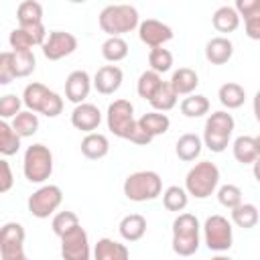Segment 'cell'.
Wrapping results in <instances>:
<instances>
[{
	"instance_id": "47",
	"label": "cell",
	"mask_w": 260,
	"mask_h": 260,
	"mask_svg": "<svg viewBox=\"0 0 260 260\" xmlns=\"http://www.w3.org/2000/svg\"><path fill=\"white\" fill-rule=\"evenodd\" d=\"M152 138H154V136H152V134H148V132H146V130L136 122L134 130L130 132V136H128L126 140H130L132 144H138V146H146V144H150V142H152Z\"/></svg>"
},
{
	"instance_id": "4",
	"label": "cell",
	"mask_w": 260,
	"mask_h": 260,
	"mask_svg": "<svg viewBox=\"0 0 260 260\" xmlns=\"http://www.w3.org/2000/svg\"><path fill=\"white\" fill-rule=\"evenodd\" d=\"M124 195L134 203L152 201L162 195V179L156 171H136L124 181Z\"/></svg>"
},
{
	"instance_id": "2",
	"label": "cell",
	"mask_w": 260,
	"mask_h": 260,
	"mask_svg": "<svg viewBox=\"0 0 260 260\" xmlns=\"http://www.w3.org/2000/svg\"><path fill=\"white\" fill-rule=\"evenodd\" d=\"M201 244V223L193 213H179L173 221V252L193 256Z\"/></svg>"
},
{
	"instance_id": "25",
	"label": "cell",
	"mask_w": 260,
	"mask_h": 260,
	"mask_svg": "<svg viewBox=\"0 0 260 260\" xmlns=\"http://www.w3.org/2000/svg\"><path fill=\"white\" fill-rule=\"evenodd\" d=\"M138 124H140L148 134H152L154 138L167 134L169 128H171V120H169V116L162 114V112H158V110H152V112L140 116V118H138Z\"/></svg>"
},
{
	"instance_id": "7",
	"label": "cell",
	"mask_w": 260,
	"mask_h": 260,
	"mask_svg": "<svg viewBox=\"0 0 260 260\" xmlns=\"http://www.w3.org/2000/svg\"><path fill=\"white\" fill-rule=\"evenodd\" d=\"M61 203H63V191L59 185H43L26 201L30 215L37 219H47V217L55 215V211L61 207Z\"/></svg>"
},
{
	"instance_id": "44",
	"label": "cell",
	"mask_w": 260,
	"mask_h": 260,
	"mask_svg": "<svg viewBox=\"0 0 260 260\" xmlns=\"http://www.w3.org/2000/svg\"><path fill=\"white\" fill-rule=\"evenodd\" d=\"M61 112H63V98L57 91H49V95L45 98L43 108H41L39 114H43L47 118H57Z\"/></svg>"
},
{
	"instance_id": "22",
	"label": "cell",
	"mask_w": 260,
	"mask_h": 260,
	"mask_svg": "<svg viewBox=\"0 0 260 260\" xmlns=\"http://www.w3.org/2000/svg\"><path fill=\"white\" fill-rule=\"evenodd\" d=\"M203 146H205V144H203V138H199L197 134L187 132V134H183V136L177 140L175 152H177V156H179L181 160L191 162V160H195V158L201 154Z\"/></svg>"
},
{
	"instance_id": "35",
	"label": "cell",
	"mask_w": 260,
	"mask_h": 260,
	"mask_svg": "<svg viewBox=\"0 0 260 260\" xmlns=\"http://www.w3.org/2000/svg\"><path fill=\"white\" fill-rule=\"evenodd\" d=\"M18 24H37L43 22V6L37 0H22L16 8Z\"/></svg>"
},
{
	"instance_id": "37",
	"label": "cell",
	"mask_w": 260,
	"mask_h": 260,
	"mask_svg": "<svg viewBox=\"0 0 260 260\" xmlns=\"http://www.w3.org/2000/svg\"><path fill=\"white\" fill-rule=\"evenodd\" d=\"M77 225H81L77 213L67 211V209H65V211H57V213L53 215V219H51V230H53V234H55L57 238L65 236L67 232L75 230Z\"/></svg>"
},
{
	"instance_id": "8",
	"label": "cell",
	"mask_w": 260,
	"mask_h": 260,
	"mask_svg": "<svg viewBox=\"0 0 260 260\" xmlns=\"http://www.w3.org/2000/svg\"><path fill=\"white\" fill-rule=\"evenodd\" d=\"M106 122H108V130L118 136V138H128L130 132L136 126V118H134V106L128 100H114L108 106V114H106Z\"/></svg>"
},
{
	"instance_id": "3",
	"label": "cell",
	"mask_w": 260,
	"mask_h": 260,
	"mask_svg": "<svg viewBox=\"0 0 260 260\" xmlns=\"http://www.w3.org/2000/svg\"><path fill=\"white\" fill-rule=\"evenodd\" d=\"M219 169L211 160L195 162L185 175V189L195 199H207L217 191Z\"/></svg>"
},
{
	"instance_id": "16",
	"label": "cell",
	"mask_w": 260,
	"mask_h": 260,
	"mask_svg": "<svg viewBox=\"0 0 260 260\" xmlns=\"http://www.w3.org/2000/svg\"><path fill=\"white\" fill-rule=\"evenodd\" d=\"M234 55V43L228 37H213L205 45V59L211 65H223Z\"/></svg>"
},
{
	"instance_id": "10",
	"label": "cell",
	"mask_w": 260,
	"mask_h": 260,
	"mask_svg": "<svg viewBox=\"0 0 260 260\" xmlns=\"http://www.w3.org/2000/svg\"><path fill=\"white\" fill-rule=\"evenodd\" d=\"M59 240H61V256L65 260H89V256L93 254L89 248L87 232L81 225L67 232Z\"/></svg>"
},
{
	"instance_id": "13",
	"label": "cell",
	"mask_w": 260,
	"mask_h": 260,
	"mask_svg": "<svg viewBox=\"0 0 260 260\" xmlns=\"http://www.w3.org/2000/svg\"><path fill=\"white\" fill-rule=\"evenodd\" d=\"M100 124H102V112L95 104H89V102L75 104V108L71 112V126L73 128L87 134V132L98 130Z\"/></svg>"
},
{
	"instance_id": "33",
	"label": "cell",
	"mask_w": 260,
	"mask_h": 260,
	"mask_svg": "<svg viewBox=\"0 0 260 260\" xmlns=\"http://www.w3.org/2000/svg\"><path fill=\"white\" fill-rule=\"evenodd\" d=\"M102 57L110 63H118L128 57V43L122 37H108L102 43Z\"/></svg>"
},
{
	"instance_id": "31",
	"label": "cell",
	"mask_w": 260,
	"mask_h": 260,
	"mask_svg": "<svg viewBox=\"0 0 260 260\" xmlns=\"http://www.w3.org/2000/svg\"><path fill=\"white\" fill-rule=\"evenodd\" d=\"M189 203V193L185 187H179V185H171L162 191V205L167 211H183Z\"/></svg>"
},
{
	"instance_id": "49",
	"label": "cell",
	"mask_w": 260,
	"mask_h": 260,
	"mask_svg": "<svg viewBox=\"0 0 260 260\" xmlns=\"http://www.w3.org/2000/svg\"><path fill=\"white\" fill-rule=\"evenodd\" d=\"M242 18H246L248 14L256 12L260 8V0H236V6H234Z\"/></svg>"
},
{
	"instance_id": "14",
	"label": "cell",
	"mask_w": 260,
	"mask_h": 260,
	"mask_svg": "<svg viewBox=\"0 0 260 260\" xmlns=\"http://www.w3.org/2000/svg\"><path fill=\"white\" fill-rule=\"evenodd\" d=\"M91 85H93V79L89 77V73L83 69H75L65 79V98L71 104H81L89 95Z\"/></svg>"
},
{
	"instance_id": "1",
	"label": "cell",
	"mask_w": 260,
	"mask_h": 260,
	"mask_svg": "<svg viewBox=\"0 0 260 260\" xmlns=\"http://www.w3.org/2000/svg\"><path fill=\"white\" fill-rule=\"evenodd\" d=\"M100 28L108 37H122L126 32H132L140 24V14L130 4H110L102 8L98 16Z\"/></svg>"
},
{
	"instance_id": "5",
	"label": "cell",
	"mask_w": 260,
	"mask_h": 260,
	"mask_svg": "<svg viewBox=\"0 0 260 260\" xmlns=\"http://www.w3.org/2000/svg\"><path fill=\"white\" fill-rule=\"evenodd\" d=\"M22 173H24V179L28 183H45L51 175H53V152L49 146L37 142V144H30L26 150H24V156H22Z\"/></svg>"
},
{
	"instance_id": "28",
	"label": "cell",
	"mask_w": 260,
	"mask_h": 260,
	"mask_svg": "<svg viewBox=\"0 0 260 260\" xmlns=\"http://www.w3.org/2000/svg\"><path fill=\"white\" fill-rule=\"evenodd\" d=\"M177 100H179V93L175 91L171 81H162L160 87L156 89V93L148 100V104L158 112H169V110H173L177 106Z\"/></svg>"
},
{
	"instance_id": "19",
	"label": "cell",
	"mask_w": 260,
	"mask_h": 260,
	"mask_svg": "<svg viewBox=\"0 0 260 260\" xmlns=\"http://www.w3.org/2000/svg\"><path fill=\"white\" fill-rule=\"evenodd\" d=\"M130 256V250L126 244H120L110 238H100L93 246V258L95 260H126Z\"/></svg>"
},
{
	"instance_id": "40",
	"label": "cell",
	"mask_w": 260,
	"mask_h": 260,
	"mask_svg": "<svg viewBox=\"0 0 260 260\" xmlns=\"http://www.w3.org/2000/svg\"><path fill=\"white\" fill-rule=\"evenodd\" d=\"M8 43H10V49L12 51H26V49H32L37 45L35 37L24 26H20V24L16 28H12V32L8 37Z\"/></svg>"
},
{
	"instance_id": "45",
	"label": "cell",
	"mask_w": 260,
	"mask_h": 260,
	"mask_svg": "<svg viewBox=\"0 0 260 260\" xmlns=\"http://www.w3.org/2000/svg\"><path fill=\"white\" fill-rule=\"evenodd\" d=\"M232 136H223V134H211V132H203V144L211 150V152H223L230 144Z\"/></svg>"
},
{
	"instance_id": "6",
	"label": "cell",
	"mask_w": 260,
	"mask_h": 260,
	"mask_svg": "<svg viewBox=\"0 0 260 260\" xmlns=\"http://www.w3.org/2000/svg\"><path fill=\"white\" fill-rule=\"evenodd\" d=\"M203 242L211 252H225L234 244L232 221L223 215H209L203 223Z\"/></svg>"
},
{
	"instance_id": "24",
	"label": "cell",
	"mask_w": 260,
	"mask_h": 260,
	"mask_svg": "<svg viewBox=\"0 0 260 260\" xmlns=\"http://www.w3.org/2000/svg\"><path fill=\"white\" fill-rule=\"evenodd\" d=\"M232 152L240 165H252L258 158L256 138L254 136H238L232 144Z\"/></svg>"
},
{
	"instance_id": "46",
	"label": "cell",
	"mask_w": 260,
	"mask_h": 260,
	"mask_svg": "<svg viewBox=\"0 0 260 260\" xmlns=\"http://www.w3.org/2000/svg\"><path fill=\"white\" fill-rule=\"evenodd\" d=\"M244 28H246L248 39H252V41H260V8L244 18Z\"/></svg>"
},
{
	"instance_id": "38",
	"label": "cell",
	"mask_w": 260,
	"mask_h": 260,
	"mask_svg": "<svg viewBox=\"0 0 260 260\" xmlns=\"http://www.w3.org/2000/svg\"><path fill=\"white\" fill-rule=\"evenodd\" d=\"M148 65L156 73H167L173 67V53L162 47H152L148 53Z\"/></svg>"
},
{
	"instance_id": "53",
	"label": "cell",
	"mask_w": 260,
	"mask_h": 260,
	"mask_svg": "<svg viewBox=\"0 0 260 260\" xmlns=\"http://www.w3.org/2000/svg\"><path fill=\"white\" fill-rule=\"evenodd\" d=\"M71 4H83V2H87V0H69Z\"/></svg>"
},
{
	"instance_id": "39",
	"label": "cell",
	"mask_w": 260,
	"mask_h": 260,
	"mask_svg": "<svg viewBox=\"0 0 260 260\" xmlns=\"http://www.w3.org/2000/svg\"><path fill=\"white\" fill-rule=\"evenodd\" d=\"M12 55H14V71H16V77H28L35 71V67H37V59H35L32 49L12 51Z\"/></svg>"
},
{
	"instance_id": "15",
	"label": "cell",
	"mask_w": 260,
	"mask_h": 260,
	"mask_svg": "<svg viewBox=\"0 0 260 260\" xmlns=\"http://www.w3.org/2000/svg\"><path fill=\"white\" fill-rule=\"evenodd\" d=\"M124 81V73L118 65H104L95 71L93 75V87L102 93V95H112L120 89Z\"/></svg>"
},
{
	"instance_id": "9",
	"label": "cell",
	"mask_w": 260,
	"mask_h": 260,
	"mask_svg": "<svg viewBox=\"0 0 260 260\" xmlns=\"http://www.w3.org/2000/svg\"><path fill=\"white\" fill-rule=\"evenodd\" d=\"M26 232L20 223L8 221L0 230V258L2 260H26L24 254Z\"/></svg>"
},
{
	"instance_id": "42",
	"label": "cell",
	"mask_w": 260,
	"mask_h": 260,
	"mask_svg": "<svg viewBox=\"0 0 260 260\" xmlns=\"http://www.w3.org/2000/svg\"><path fill=\"white\" fill-rule=\"evenodd\" d=\"M22 100L16 95V93H6L0 98V118L2 120H8V118H14L20 108H22Z\"/></svg>"
},
{
	"instance_id": "50",
	"label": "cell",
	"mask_w": 260,
	"mask_h": 260,
	"mask_svg": "<svg viewBox=\"0 0 260 260\" xmlns=\"http://www.w3.org/2000/svg\"><path fill=\"white\" fill-rule=\"evenodd\" d=\"M252 110H254V118H256V122L260 124V89H258V91H256V95H254Z\"/></svg>"
},
{
	"instance_id": "48",
	"label": "cell",
	"mask_w": 260,
	"mask_h": 260,
	"mask_svg": "<svg viewBox=\"0 0 260 260\" xmlns=\"http://www.w3.org/2000/svg\"><path fill=\"white\" fill-rule=\"evenodd\" d=\"M0 171H2V179H0V193H8L12 189V183H14V177H12V169L8 165L6 158L0 160Z\"/></svg>"
},
{
	"instance_id": "41",
	"label": "cell",
	"mask_w": 260,
	"mask_h": 260,
	"mask_svg": "<svg viewBox=\"0 0 260 260\" xmlns=\"http://www.w3.org/2000/svg\"><path fill=\"white\" fill-rule=\"evenodd\" d=\"M217 201H219L223 207L234 209L236 205L242 203V189H240L238 185H232V183L221 185V187L217 189Z\"/></svg>"
},
{
	"instance_id": "23",
	"label": "cell",
	"mask_w": 260,
	"mask_h": 260,
	"mask_svg": "<svg viewBox=\"0 0 260 260\" xmlns=\"http://www.w3.org/2000/svg\"><path fill=\"white\" fill-rule=\"evenodd\" d=\"M217 98H219V104L228 110H238L244 106L246 102V91L240 83L236 81H228L223 83L219 89H217Z\"/></svg>"
},
{
	"instance_id": "43",
	"label": "cell",
	"mask_w": 260,
	"mask_h": 260,
	"mask_svg": "<svg viewBox=\"0 0 260 260\" xmlns=\"http://www.w3.org/2000/svg\"><path fill=\"white\" fill-rule=\"evenodd\" d=\"M12 79H16L14 55H12V51H4V53H0V85H8Z\"/></svg>"
},
{
	"instance_id": "20",
	"label": "cell",
	"mask_w": 260,
	"mask_h": 260,
	"mask_svg": "<svg viewBox=\"0 0 260 260\" xmlns=\"http://www.w3.org/2000/svg\"><path fill=\"white\" fill-rule=\"evenodd\" d=\"M240 12L234 8V6H219L213 16H211V24L217 32H223V35H230L234 30H238L240 26Z\"/></svg>"
},
{
	"instance_id": "34",
	"label": "cell",
	"mask_w": 260,
	"mask_h": 260,
	"mask_svg": "<svg viewBox=\"0 0 260 260\" xmlns=\"http://www.w3.org/2000/svg\"><path fill=\"white\" fill-rule=\"evenodd\" d=\"M209 112V100L201 93H189L181 102V114L187 118H201Z\"/></svg>"
},
{
	"instance_id": "29",
	"label": "cell",
	"mask_w": 260,
	"mask_h": 260,
	"mask_svg": "<svg viewBox=\"0 0 260 260\" xmlns=\"http://www.w3.org/2000/svg\"><path fill=\"white\" fill-rule=\"evenodd\" d=\"M49 87L47 85H43V83H39V81H32V83H28L26 87H24V91H22V102H24V106H26V110H32V112H41V108H43V102H45V98L49 95Z\"/></svg>"
},
{
	"instance_id": "26",
	"label": "cell",
	"mask_w": 260,
	"mask_h": 260,
	"mask_svg": "<svg viewBox=\"0 0 260 260\" xmlns=\"http://www.w3.org/2000/svg\"><path fill=\"white\" fill-rule=\"evenodd\" d=\"M236 128L234 116L228 114L225 110H217L213 114H209V118L205 120V130L203 132H213V134H223V136H232Z\"/></svg>"
},
{
	"instance_id": "27",
	"label": "cell",
	"mask_w": 260,
	"mask_h": 260,
	"mask_svg": "<svg viewBox=\"0 0 260 260\" xmlns=\"http://www.w3.org/2000/svg\"><path fill=\"white\" fill-rule=\"evenodd\" d=\"M230 211H232V221L242 230H252L260 219V211L254 203H244L242 201L240 205H236Z\"/></svg>"
},
{
	"instance_id": "32",
	"label": "cell",
	"mask_w": 260,
	"mask_h": 260,
	"mask_svg": "<svg viewBox=\"0 0 260 260\" xmlns=\"http://www.w3.org/2000/svg\"><path fill=\"white\" fill-rule=\"evenodd\" d=\"M12 128L22 138H28V136L37 134V130H39V116H37V112H32V110H20L12 118Z\"/></svg>"
},
{
	"instance_id": "21",
	"label": "cell",
	"mask_w": 260,
	"mask_h": 260,
	"mask_svg": "<svg viewBox=\"0 0 260 260\" xmlns=\"http://www.w3.org/2000/svg\"><path fill=\"white\" fill-rule=\"evenodd\" d=\"M171 85L175 87V91L179 95H189L197 89L199 85V75L195 69L191 67H179L177 71H173L171 75Z\"/></svg>"
},
{
	"instance_id": "52",
	"label": "cell",
	"mask_w": 260,
	"mask_h": 260,
	"mask_svg": "<svg viewBox=\"0 0 260 260\" xmlns=\"http://www.w3.org/2000/svg\"><path fill=\"white\" fill-rule=\"evenodd\" d=\"M256 138V146H258V156H260V134L258 136H254Z\"/></svg>"
},
{
	"instance_id": "18",
	"label": "cell",
	"mask_w": 260,
	"mask_h": 260,
	"mask_svg": "<svg viewBox=\"0 0 260 260\" xmlns=\"http://www.w3.org/2000/svg\"><path fill=\"white\" fill-rule=\"evenodd\" d=\"M118 232H120V236L126 242H138L146 234V217L140 215V213H128V215H124L120 219Z\"/></svg>"
},
{
	"instance_id": "11",
	"label": "cell",
	"mask_w": 260,
	"mask_h": 260,
	"mask_svg": "<svg viewBox=\"0 0 260 260\" xmlns=\"http://www.w3.org/2000/svg\"><path fill=\"white\" fill-rule=\"evenodd\" d=\"M77 49V37L65 30H51L45 45H43V55L49 61H59L63 57H69Z\"/></svg>"
},
{
	"instance_id": "17",
	"label": "cell",
	"mask_w": 260,
	"mask_h": 260,
	"mask_svg": "<svg viewBox=\"0 0 260 260\" xmlns=\"http://www.w3.org/2000/svg\"><path fill=\"white\" fill-rule=\"evenodd\" d=\"M79 146H81V154L89 160H100L110 152V140L102 132H87Z\"/></svg>"
},
{
	"instance_id": "51",
	"label": "cell",
	"mask_w": 260,
	"mask_h": 260,
	"mask_svg": "<svg viewBox=\"0 0 260 260\" xmlns=\"http://www.w3.org/2000/svg\"><path fill=\"white\" fill-rule=\"evenodd\" d=\"M252 173H254V179L260 183V156H258V158L252 162Z\"/></svg>"
},
{
	"instance_id": "30",
	"label": "cell",
	"mask_w": 260,
	"mask_h": 260,
	"mask_svg": "<svg viewBox=\"0 0 260 260\" xmlns=\"http://www.w3.org/2000/svg\"><path fill=\"white\" fill-rule=\"evenodd\" d=\"M20 134L12 128V124H8L6 120L0 122V152L4 156H12L20 150Z\"/></svg>"
},
{
	"instance_id": "12",
	"label": "cell",
	"mask_w": 260,
	"mask_h": 260,
	"mask_svg": "<svg viewBox=\"0 0 260 260\" xmlns=\"http://www.w3.org/2000/svg\"><path fill=\"white\" fill-rule=\"evenodd\" d=\"M138 37L146 47H162L173 39V28L156 18H146L138 24Z\"/></svg>"
},
{
	"instance_id": "36",
	"label": "cell",
	"mask_w": 260,
	"mask_h": 260,
	"mask_svg": "<svg viewBox=\"0 0 260 260\" xmlns=\"http://www.w3.org/2000/svg\"><path fill=\"white\" fill-rule=\"evenodd\" d=\"M160 83H162L160 73H156L154 69H148V71L140 73V77H138V81H136V91H138V95H140L142 100L148 102V100L156 93V89L160 87Z\"/></svg>"
}]
</instances>
